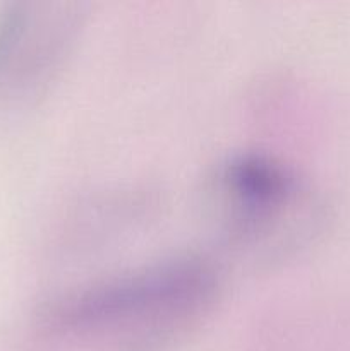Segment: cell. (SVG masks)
<instances>
[{
  "label": "cell",
  "instance_id": "obj_1",
  "mask_svg": "<svg viewBox=\"0 0 350 351\" xmlns=\"http://www.w3.org/2000/svg\"><path fill=\"white\" fill-rule=\"evenodd\" d=\"M208 192L230 245L263 259L301 245L319 221V204L304 182L261 154H240L218 165Z\"/></svg>",
  "mask_w": 350,
  "mask_h": 351
}]
</instances>
